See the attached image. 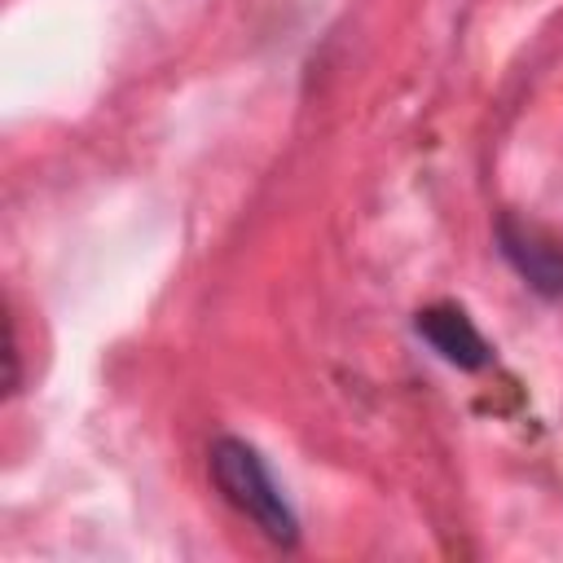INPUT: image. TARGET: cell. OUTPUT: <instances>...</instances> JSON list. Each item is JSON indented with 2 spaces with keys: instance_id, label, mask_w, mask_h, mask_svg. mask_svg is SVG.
Segmentation results:
<instances>
[{
  "instance_id": "cell-1",
  "label": "cell",
  "mask_w": 563,
  "mask_h": 563,
  "mask_svg": "<svg viewBox=\"0 0 563 563\" xmlns=\"http://www.w3.org/2000/svg\"><path fill=\"white\" fill-rule=\"evenodd\" d=\"M211 479L224 493V501L233 510H242L251 523H260L264 537H273L277 545H295L299 541V519L286 506L282 488L273 484L268 466L260 462V453L246 440L220 435L211 444Z\"/></svg>"
},
{
  "instance_id": "cell-2",
  "label": "cell",
  "mask_w": 563,
  "mask_h": 563,
  "mask_svg": "<svg viewBox=\"0 0 563 563\" xmlns=\"http://www.w3.org/2000/svg\"><path fill=\"white\" fill-rule=\"evenodd\" d=\"M418 334L457 369H484L493 361V347L484 343V334L475 330V321L457 308V303H431L413 317Z\"/></svg>"
},
{
  "instance_id": "cell-3",
  "label": "cell",
  "mask_w": 563,
  "mask_h": 563,
  "mask_svg": "<svg viewBox=\"0 0 563 563\" xmlns=\"http://www.w3.org/2000/svg\"><path fill=\"white\" fill-rule=\"evenodd\" d=\"M497 242H501V255L519 268V277L532 290L563 299V246H554L550 238H541L537 229H528L510 216L497 224Z\"/></svg>"
}]
</instances>
